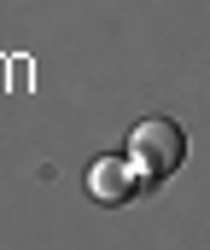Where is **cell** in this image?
Returning <instances> with one entry per match:
<instances>
[{
    "label": "cell",
    "mask_w": 210,
    "mask_h": 250,
    "mask_svg": "<svg viewBox=\"0 0 210 250\" xmlns=\"http://www.w3.org/2000/svg\"><path fill=\"white\" fill-rule=\"evenodd\" d=\"M181 157H187V140H181V128L163 123V117H152V123H140L129 134V163H135L140 187H163L181 169Z\"/></svg>",
    "instance_id": "6da1fadb"
},
{
    "label": "cell",
    "mask_w": 210,
    "mask_h": 250,
    "mask_svg": "<svg viewBox=\"0 0 210 250\" xmlns=\"http://www.w3.org/2000/svg\"><path fill=\"white\" fill-rule=\"evenodd\" d=\"M88 192L99 198V204H129L140 192V175L129 157H99L93 169H88Z\"/></svg>",
    "instance_id": "7a4b0ae2"
}]
</instances>
